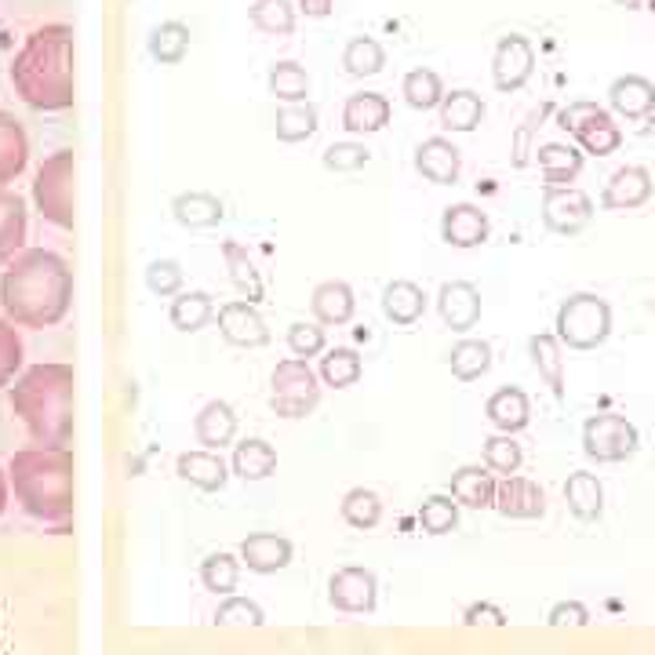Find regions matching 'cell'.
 <instances>
[{"mask_svg":"<svg viewBox=\"0 0 655 655\" xmlns=\"http://www.w3.org/2000/svg\"><path fill=\"white\" fill-rule=\"evenodd\" d=\"M73 274L48 248H22L0 274V307L19 328H51L70 313Z\"/></svg>","mask_w":655,"mask_h":655,"instance_id":"obj_1","label":"cell"},{"mask_svg":"<svg viewBox=\"0 0 655 655\" xmlns=\"http://www.w3.org/2000/svg\"><path fill=\"white\" fill-rule=\"evenodd\" d=\"M11 84L33 110L55 113L73 106V30L62 22L33 30L11 62Z\"/></svg>","mask_w":655,"mask_h":655,"instance_id":"obj_2","label":"cell"},{"mask_svg":"<svg viewBox=\"0 0 655 655\" xmlns=\"http://www.w3.org/2000/svg\"><path fill=\"white\" fill-rule=\"evenodd\" d=\"M73 387L77 376L62 360L30 365L11 387V412L19 415L33 445L70 448L73 440Z\"/></svg>","mask_w":655,"mask_h":655,"instance_id":"obj_3","label":"cell"},{"mask_svg":"<svg viewBox=\"0 0 655 655\" xmlns=\"http://www.w3.org/2000/svg\"><path fill=\"white\" fill-rule=\"evenodd\" d=\"M8 484L19 506L37 521H70L73 517V451L30 445L11 456Z\"/></svg>","mask_w":655,"mask_h":655,"instance_id":"obj_4","label":"cell"},{"mask_svg":"<svg viewBox=\"0 0 655 655\" xmlns=\"http://www.w3.org/2000/svg\"><path fill=\"white\" fill-rule=\"evenodd\" d=\"M33 200L37 211L59 230H73L77 226V157L73 150L51 153L41 164L37 179H33Z\"/></svg>","mask_w":655,"mask_h":655,"instance_id":"obj_5","label":"cell"},{"mask_svg":"<svg viewBox=\"0 0 655 655\" xmlns=\"http://www.w3.org/2000/svg\"><path fill=\"white\" fill-rule=\"evenodd\" d=\"M558 335L568 349H597L612 335V307L594 291H575L558 310Z\"/></svg>","mask_w":655,"mask_h":655,"instance_id":"obj_6","label":"cell"},{"mask_svg":"<svg viewBox=\"0 0 655 655\" xmlns=\"http://www.w3.org/2000/svg\"><path fill=\"white\" fill-rule=\"evenodd\" d=\"M321 404V376L310 368V360L285 357L277 360L274 376H269V409L280 420H307Z\"/></svg>","mask_w":655,"mask_h":655,"instance_id":"obj_7","label":"cell"},{"mask_svg":"<svg viewBox=\"0 0 655 655\" xmlns=\"http://www.w3.org/2000/svg\"><path fill=\"white\" fill-rule=\"evenodd\" d=\"M637 445H641L637 426L627 415L601 412L583 423V451L594 462H623L634 456Z\"/></svg>","mask_w":655,"mask_h":655,"instance_id":"obj_8","label":"cell"},{"mask_svg":"<svg viewBox=\"0 0 655 655\" xmlns=\"http://www.w3.org/2000/svg\"><path fill=\"white\" fill-rule=\"evenodd\" d=\"M328 605H332L335 612H346V616H368V612H376V605H379V579H376V572L360 568V564L338 568L332 579H328Z\"/></svg>","mask_w":655,"mask_h":655,"instance_id":"obj_9","label":"cell"},{"mask_svg":"<svg viewBox=\"0 0 655 655\" xmlns=\"http://www.w3.org/2000/svg\"><path fill=\"white\" fill-rule=\"evenodd\" d=\"M536 73V48L532 41L521 37V33H510V37H503L495 44V55H492V84L495 92L510 95V92H521V88L532 81Z\"/></svg>","mask_w":655,"mask_h":655,"instance_id":"obj_10","label":"cell"},{"mask_svg":"<svg viewBox=\"0 0 655 655\" xmlns=\"http://www.w3.org/2000/svg\"><path fill=\"white\" fill-rule=\"evenodd\" d=\"M594 219V200L575 186H547L543 189V226L550 233L575 237Z\"/></svg>","mask_w":655,"mask_h":655,"instance_id":"obj_11","label":"cell"},{"mask_svg":"<svg viewBox=\"0 0 655 655\" xmlns=\"http://www.w3.org/2000/svg\"><path fill=\"white\" fill-rule=\"evenodd\" d=\"M219 332L230 346L237 349H258L269 343V328L266 318L258 313L255 302L248 299H233L219 307Z\"/></svg>","mask_w":655,"mask_h":655,"instance_id":"obj_12","label":"cell"},{"mask_svg":"<svg viewBox=\"0 0 655 655\" xmlns=\"http://www.w3.org/2000/svg\"><path fill=\"white\" fill-rule=\"evenodd\" d=\"M437 313L451 332H470L481 321V288L473 280H445L437 291Z\"/></svg>","mask_w":655,"mask_h":655,"instance_id":"obj_13","label":"cell"},{"mask_svg":"<svg viewBox=\"0 0 655 655\" xmlns=\"http://www.w3.org/2000/svg\"><path fill=\"white\" fill-rule=\"evenodd\" d=\"M495 510L510 521H539L547 514V492L528 478H499L495 489Z\"/></svg>","mask_w":655,"mask_h":655,"instance_id":"obj_14","label":"cell"},{"mask_svg":"<svg viewBox=\"0 0 655 655\" xmlns=\"http://www.w3.org/2000/svg\"><path fill=\"white\" fill-rule=\"evenodd\" d=\"M652 172L641 164H627L619 168V172L608 179L605 194H601V208L605 211H634L641 205H648L652 200Z\"/></svg>","mask_w":655,"mask_h":655,"instance_id":"obj_15","label":"cell"},{"mask_svg":"<svg viewBox=\"0 0 655 655\" xmlns=\"http://www.w3.org/2000/svg\"><path fill=\"white\" fill-rule=\"evenodd\" d=\"M415 172L434 186H451L462 172L459 146L451 139H445V135H430V139H423L420 150H415Z\"/></svg>","mask_w":655,"mask_h":655,"instance_id":"obj_16","label":"cell"},{"mask_svg":"<svg viewBox=\"0 0 655 655\" xmlns=\"http://www.w3.org/2000/svg\"><path fill=\"white\" fill-rule=\"evenodd\" d=\"M489 216L478 205H448L445 216H440V241L451 248H478L489 241Z\"/></svg>","mask_w":655,"mask_h":655,"instance_id":"obj_17","label":"cell"},{"mask_svg":"<svg viewBox=\"0 0 655 655\" xmlns=\"http://www.w3.org/2000/svg\"><path fill=\"white\" fill-rule=\"evenodd\" d=\"M291 558H296V547L277 532H252L241 543V561L255 575H274L280 568H288Z\"/></svg>","mask_w":655,"mask_h":655,"instance_id":"obj_18","label":"cell"},{"mask_svg":"<svg viewBox=\"0 0 655 655\" xmlns=\"http://www.w3.org/2000/svg\"><path fill=\"white\" fill-rule=\"evenodd\" d=\"M310 313H313V321L324 324V328L349 324V321H354V313H357L354 288H349L346 280H321V285L313 288V296H310Z\"/></svg>","mask_w":655,"mask_h":655,"instance_id":"obj_19","label":"cell"},{"mask_svg":"<svg viewBox=\"0 0 655 655\" xmlns=\"http://www.w3.org/2000/svg\"><path fill=\"white\" fill-rule=\"evenodd\" d=\"M26 200H22L15 189L0 186V266H8L11 258L22 252L26 244Z\"/></svg>","mask_w":655,"mask_h":655,"instance_id":"obj_20","label":"cell"},{"mask_svg":"<svg viewBox=\"0 0 655 655\" xmlns=\"http://www.w3.org/2000/svg\"><path fill=\"white\" fill-rule=\"evenodd\" d=\"M390 124V99L379 92H357L343 106V128L349 135H376Z\"/></svg>","mask_w":655,"mask_h":655,"instance_id":"obj_21","label":"cell"},{"mask_svg":"<svg viewBox=\"0 0 655 655\" xmlns=\"http://www.w3.org/2000/svg\"><path fill=\"white\" fill-rule=\"evenodd\" d=\"M484 415L499 434H521L528 423H532V404H528V393L517 387H503L495 390L489 404H484Z\"/></svg>","mask_w":655,"mask_h":655,"instance_id":"obj_22","label":"cell"},{"mask_svg":"<svg viewBox=\"0 0 655 655\" xmlns=\"http://www.w3.org/2000/svg\"><path fill=\"white\" fill-rule=\"evenodd\" d=\"M608 103H612L616 113H623L627 120H645L655 110V84L641 73H627L608 88Z\"/></svg>","mask_w":655,"mask_h":655,"instance_id":"obj_23","label":"cell"},{"mask_svg":"<svg viewBox=\"0 0 655 655\" xmlns=\"http://www.w3.org/2000/svg\"><path fill=\"white\" fill-rule=\"evenodd\" d=\"M495 473L489 467H459L451 473V499L459 506H473V510H492L495 506Z\"/></svg>","mask_w":655,"mask_h":655,"instance_id":"obj_24","label":"cell"},{"mask_svg":"<svg viewBox=\"0 0 655 655\" xmlns=\"http://www.w3.org/2000/svg\"><path fill=\"white\" fill-rule=\"evenodd\" d=\"M26 161H30L26 128H22L11 113L0 110V186L15 183V179L26 172Z\"/></svg>","mask_w":655,"mask_h":655,"instance_id":"obj_25","label":"cell"},{"mask_svg":"<svg viewBox=\"0 0 655 655\" xmlns=\"http://www.w3.org/2000/svg\"><path fill=\"white\" fill-rule=\"evenodd\" d=\"M426 302L430 299H426V291L415 280H390L387 291H382V313L398 328H412L420 321L426 313Z\"/></svg>","mask_w":655,"mask_h":655,"instance_id":"obj_26","label":"cell"},{"mask_svg":"<svg viewBox=\"0 0 655 655\" xmlns=\"http://www.w3.org/2000/svg\"><path fill=\"white\" fill-rule=\"evenodd\" d=\"M539 172H543L547 186H572L583 172V150L579 146H564V142H547L536 150Z\"/></svg>","mask_w":655,"mask_h":655,"instance_id":"obj_27","label":"cell"},{"mask_svg":"<svg viewBox=\"0 0 655 655\" xmlns=\"http://www.w3.org/2000/svg\"><path fill=\"white\" fill-rule=\"evenodd\" d=\"M179 478L189 481L200 492H222L230 470H226L222 456L200 448V451H183V456H179Z\"/></svg>","mask_w":655,"mask_h":655,"instance_id":"obj_28","label":"cell"},{"mask_svg":"<svg viewBox=\"0 0 655 655\" xmlns=\"http://www.w3.org/2000/svg\"><path fill=\"white\" fill-rule=\"evenodd\" d=\"M440 128L445 131H478V124L484 120V99L478 92H470V88H459V92H445L440 99Z\"/></svg>","mask_w":655,"mask_h":655,"instance_id":"obj_29","label":"cell"},{"mask_svg":"<svg viewBox=\"0 0 655 655\" xmlns=\"http://www.w3.org/2000/svg\"><path fill=\"white\" fill-rule=\"evenodd\" d=\"M564 503H568L572 517H579V521H597L605 514V489L597 481V473L575 470L564 481Z\"/></svg>","mask_w":655,"mask_h":655,"instance_id":"obj_30","label":"cell"},{"mask_svg":"<svg viewBox=\"0 0 655 655\" xmlns=\"http://www.w3.org/2000/svg\"><path fill=\"white\" fill-rule=\"evenodd\" d=\"M194 434L208 451L226 448L237 437V412L226 401H208L194 420Z\"/></svg>","mask_w":655,"mask_h":655,"instance_id":"obj_31","label":"cell"},{"mask_svg":"<svg viewBox=\"0 0 655 655\" xmlns=\"http://www.w3.org/2000/svg\"><path fill=\"white\" fill-rule=\"evenodd\" d=\"M528 354H532V365L539 371V379L547 382L550 393L558 401H564V357H561V338L558 335H532L528 338Z\"/></svg>","mask_w":655,"mask_h":655,"instance_id":"obj_32","label":"cell"},{"mask_svg":"<svg viewBox=\"0 0 655 655\" xmlns=\"http://www.w3.org/2000/svg\"><path fill=\"white\" fill-rule=\"evenodd\" d=\"M230 470L241 481H266L269 473L277 470V451L263 437H248V440H241V445L233 448Z\"/></svg>","mask_w":655,"mask_h":655,"instance_id":"obj_33","label":"cell"},{"mask_svg":"<svg viewBox=\"0 0 655 655\" xmlns=\"http://www.w3.org/2000/svg\"><path fill=\"white\" fill-rule=\"evenodd\" d=\"M222 258H226V266H230V280H233V288L241 291V296L248 302H258L263 299V274H258V266H255V258L248 255V248L244 244H237V241H222Z\"/></svg>","mask_w":655,"mask_h":655,"instance_id":"obj_34","label":"cell"},{"mask_svg":"<svg viewBox=\"0 0 655 655\" xmlns=\"http://www.w3.org/2000/svg\"><path fill=\"white\" fill-rule=\"evenodd\" d=\"M575 142H579L583 153L608 157V153H616L619 146H623V131H619V124L612 120V113L601 110L597 117H590L579 131H575Z\"/></svg>","mask_w":655,"mask_h":655,"instance_id":"obj_35","label":"cell"},{"mask_svg":"<svg viewBox=\"0 0 655 655\" xmlns=\"http://www.w3.org/2000/svg\"><path fill=\"white\" fill-rule=\"evenodd\" d=\"M266 84H269V95L280 99V103H285V106L307 103V95H310V73L302 70L299 62H291V59L269 66Z\"/></svg>","mask_w":655,"mask_h":655,"instance_id":"obj_36","label":"cell"},{"mask_svg":"<svg viewBox=\"0 0 655 655\" xmlns=\"http://www.w3.org/2000/svg\"><path fill=\"white\" fill-rule=\"evenodd\" d=\"M448 368H451V376H456L459 382L481 379L484 371L492 368V346L484 343V338H462V343L451 346Z\"/></svg>","mask_w":655,"mask_h":655,"instance_id":"obj_37","label":"cell"},{"mask_svg":"<svg viewBox=\"0 0 655 655\" xmlns=\"http://www.w3.org/2000/svg\"><path fill=\"white\" fill-rule=\"evenodd\" d=\"M172 211L189 230H211L222 222V200L216 194H179Z\"/></svg>","mask_w":655,"mask_h":655,"instance_id":"obj_38","label":"cell"},{"mask_svg":"<svg viewBox=\"0 0 655 655\" xmlns=\"http://www.w3.org/2000/svg\"><path fill=\"white\" fill-rule=\"evenodd\" d=\"M360 371H365V365H360V354L357 349H349V346H335V349H328V354L321 357V382L324 387H332V390H349L354 382L360 379Z\"/></svg>","mask_w":655,"mask_h":655,"instance_id":"obj_39","label":"cell"},{"mask_svg":"<svg viewBox=\"0 0 655 655\" xmlns=\"http://www.w3.org/2000/svg\"><path fill=\"white\" fill-rule=\"evenodd\" d=\"M248 19L266 37H288L296 30V8H291V0H255L248 8Z\"/></svg>","mask_w":655,"mask_h":655,"instance_id":"obj_40","label":"cell"},{"mask_svg":"<svg viewBox=\"0 0 655 655\" xmlns=\"http://www.w3.org/2000/svg\"><path fill=\"white\" fill-rule=\"evenodd\" d=\"M338 514H343V521L349 528L368 532V528H376L382 521V499L371 489H349L343 495V503H338Z\"/></svg>","mask_w":655,"mask_h":655,"instance_id":"obj_41","label":"cell"},{"mask_svg":"<svg viewBox=\"0 0 655 655\" xmlns=\"http://www.w3.org/2000/svg\"><path fill=\"white\" fill-rule=\"evenodd\" d=\"M401 95H404V103H409L412 110H423L426 113V110H437L440 106V99H445V84H440V77L434 70L420 66V70L404 73Z\"/></svg>","mask_w":655,"mask_h":655,"instance_id":"obj_42","label":"cell"},{"mask_svg":"<svg viewBox=\"0 0 655 655\" xmlns=\"http://www.w3.org/2000/svg\"><path fill=\"white\" fill-rule=\"evenodd\" d=\"M387 66V51L376 37H354L343 51V70L349 77H376Z\"/></svg>","mask_w":655,"mask_h":655,"instance_id":"obj_43","label":"cell"},{"mask_svg":"<svg viewBox=\"0 0 655 655\" xmlns=\"http://www.w3.org/2000/svg\"><path fill=\"white\" fill-rule=\"evenodd\" d=\"M211 313H216V302H211L208 291H183L175 302H172V324L179 332H200Z\"/></svg>","mask_w":655,"mask_h":655,"instance_id":"obj_44","label":"cell"},{"mask_svg":"<svg viewBox=\"0 0 655 655\" xmlns=\"http://www.w3.org/2000/svg\"><path fill=\"white\" fill-rule=\"evenodd\" d=\"M274 131H277L280 142H302V139H310V135L318 131V106H313V103H296V106L277 110Z\"/></svg>","mask_w":655,"mask_h":655,"instance_id":"obj_45","label":"cell"},{"mask_svg":"<svg viewBox=\"0 0 655 655\" xmlns=\"http://www.w3.org/2000/svg\"><path fill=\"white\" fill-rule=\"evenodd\" d=\"M481 459L492 473H503V478H514L521 470V445L514 440V434H492L481 445Z\"/></svg>","mask_w":655,"mask_h":655,"instance_id":"obj_46","label":"cell"},{"mask_svg":"<svg viewBox=\"0 0 655 655\" xmlns=\"http://www.w3.org/2000/svg\"><path fill=\"white\" fill-rule=\"evenodd\" d=\"M420 528L426 536H448L459 528V503L451 495H430L420 506Z\"/></svg>","mask_w":655,"mask_h":655,"instance_id":"obj_47","label":"cell"},{"mask_svg":"<svg viewBox=\"0 0 655 655\" xmlns=\"http://www.w3.org/2000/svg\"><path fill=\"white\" fill-rule=\"evenodd\" d=\"M237 579H241V561H237L233 553H211V558H205V564H200V583H205V590L211 594H233Z\"/></svg>","mask_w":655,"mask_h":655,"instance_id":"obj_48","label":"cell"},{"mask_svg":"<svg viewBox=\"0 0 655 655\" xmlns=\"http://www.w3.org/2000/svg\"><path fill=\"white\" fill-rule=\"evenodd\" d=\"M553 113V103H543V106H536L528 117L521 120V128L514 131V157H510V164L514 168H528V161H532V153H536V131L543 128V120Z\"/></svg>","mask_w":655,"mask_h":655,"instance_id":"obj_49","label":"cell"},{"mask_svg":"<svg viewBox=\"0 0 655 655\" xmlns=\"http://www.w3.org/2000/svg\"><path fill=\"white\" fill-rule=\"evenodd\" d=\"M324 168L328 172H335V175H349V172H360L368 161H371V153L365 150V142H354V139H346V142H332L324 150Z\"/></svg>","mask_w":655,"mask_h":655,"instance_id":"obj_50","label":"cell"},{"mask_svg":"<svg viewBox=\"0 0 655 655\" xmlns=\"http://www.w3.org/2000/svg\"><path fill=\"white\" fill-rule=\"evenodd\" d=\"M324 346H328L324 324H318V321H296V324L288 328V349H291V357H299V360L321 357Z\"/></svg>","mask_w":655,"mask_h":655,"instance_id":"obj_51","label":"cell"},{"mask_svg":"<svg viewBox=\"0 0 655 655\" xmlns=\"http://www.w3.org/2000/svg\"><path fill=\"white\" fill-rule=\"evenodd\" d=\"M150 48L161 62H179L189 48V30L183 26V22H164V26L153 33Z\"/></svg>","mask_w":655,"mask_h":655,"instance_id":"obj_52","label":"cell"},{"mask_svg":"<svg viewBox=\"0 0 655 655\" xmlns=\"http://www.w3.org/2000/svg\"><path fill=\"white\" fill-rule=\"evenodd\" d=\"M22 368V338L19 324H11L8 318H0V387H8Z\"/></svg>","mask_w":655,"mask_h":655,"instance_id":"obj_53","label":"cell"},{"mask_svg":"<svg viewBox=\"0 0 655 655\" xmlns=\"http://www.w3.org/2000/svg\"><path fill=\"white\" fill-rule=\"evenodd\" d=\"M216 623H222V627H230V623L263 627V623H266V612H263V608H258L255 601H248V597H230V601L219 605Z\"/></svg>","mask_w":655,"mask_h":655,"instance_id":"obj_54","label":"cell"},{"mask_svg":"<svg viewBox=\"0 0 655 655\" xmlns=\"http://www.w3.org/2000/svg\"><path fill=\"white\" fill-rule=\"evenodd\" d=\"M146 285H150V291H157V296H175V291L183 288V269H179V263H172V258H161V263L146 269Z\"/></svg>","mask_w":655,"mask_h":655,"instance_id":"obj_55","label":"cell"},{"mask_svg":"<svg viewBox=\"0 0 655 655\" xmlns=\"http://www.w3.org/2000/svg\"><path fill=\"white\" fill-rule=\"evenodd\" d=\"M601 110H605V106L590 103V99H579V103H568V106H561V110H558V128H561V131H568V135H575L586 120L597 117V113H601Z\"/></svg>","mask_w":655,"mask_h":655,"instance_id":"obj_56","label":"cell"},{"mask_svg":"<svg viewBox=\"0 0 655 655\" xmlns=\"http://www.w3.org/2000/svg\"><path fill=\"white\" fill-rule=\"evenodd\" d=\"M462 623H467V627H506V623H510V616H506L499 605L478 601V605H470L467 612H462Z\"/></svg>","mask_w":655,"mask_h":655,"instance_id":"obj_57","label":"cell"},{"mask_svg":"<svg viewBox=\"0 0 655 655\" xmlns=\"http://www.w3.org/2000/svg\"><path fill=\"white\" fill-rule=\"evenodd\" d=\"M550 627H586L590 623V608L579 605V601H561V605H553L550 608V619H547Z\"/></svg>","mask_w":655,"mask_h":655,"instance_id":"obj_58","label":"cell"},{"mask_svg":"<svg viewBox=\"0 0 655 655\" xmlns=\"http://www.w3.org/2000/svg\"><path fill=\"white\" fill-rule=\"evenodd\" d=\"M302 11H307V19H328L332 15V4L335 0H299Z\"/></svg>","mask_w":655,"mask_h":655,"instance_id":"obj_59","label":"cell"},{"mask_svg":"<svg viewBox=\"0 0 655 655\" xmlns=\"http://www.w3.org/2000/svg\"><path fill=\"white\" fill-rule=\"evenodd\" d=\"M8 492H11V484H8V473L0 470V514H4V506H8Z\"/></svg>","mask_w":655,"mask_h":655,"instance_id":"obj_60","label":"cell"},{"mask_svg":"<svg viewBox=\"0 0 655 655\" xmlns=\"http://www.w3.org/2000/svg\"><path fill=\"white\" fill-rule=\"evenodd\" d=\"M616 4H619V8H627V11H634V8L645 4V0H616Z\"/></svg>","mask_w":655,"mask_h":655,"instance_id":"obj_61","label":"cell"},{"mask_svg":"<svg viewBox=\"0 0 655 655\" xmlns=\"http://www.w3.org/2000/svg\"><path fill=\"white\" fill-rule=\"evenodd\" d=\"M645 135H655V110L645 117Z\"/></svg>","mask_w":655,"mask_h":655,"instance_id":"obj_62","label":"cell"},{"mask_svg":"<svg viewBox=\"0 0 655 655\" xmlns=\"http://www.w3.org/2000/svg\"><path fill=\"white\" fill-rule=\"evenodd\" d=\"M648 11H652V15H655V0H648Z\"/></svg>","mask_w":655,"mask_h":655,"instance_id":"obj_63","label":"cell"},{"mask_svg":"<svg viewBox=\"0 0 655 655\" xmlns=\"http://www.w3.org/2000/svg\"><path fill=\"white\" fill-rule=\"evenodd\" d=\"M652 318H655V296H652Z\"/></svg>","mask_w":655,"mask_h":655,"instance_id":"obj_64","label":"cell"}]
</instances>
